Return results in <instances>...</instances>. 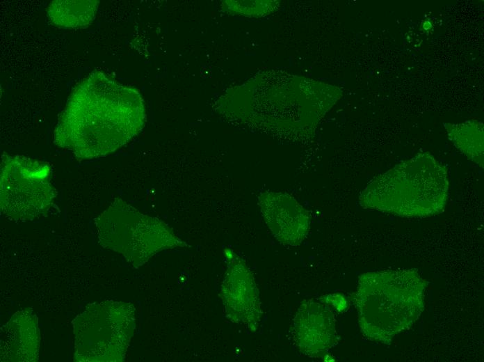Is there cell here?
Masks as SVG:
<instances>
[{
  "label": "cell",
  "instance_id": "2",
  "mask_svg": "<svg viewBox=\"0 0 484 362\" xmlns=\"http://www.w3.org/2000/svg\"><path fill=\"white\" fill-rule=\"evenodd\" d=\"M426 288V281L414 269L362 274L352 299L362 334L371 340L391 343L421 316Z\"/></svg>",
  "mask_w": 484,
  "mask_h": 362
},
{
  "label": "cell",
  "instance_id": "7",
  "mask_svg": "<svg viewBox=\"0 0 484 362\" xmlns=\"http://www.w3.org/2000/svg\"><path fill=\"white\" fill-rule=\"evenodd\" d=\"M291 331L299 352L309 357L324 356L338 341L332 310L313 300L302 302L293 318Z\"/></svg>",
  "mask_w": 484,
  "mask_h": 362
},
{
  "label": "cell",
  "instance_id": "1",
  "mask_svg": "<svg viewBox=\"0 0 484 362\" xmlns=\"http://www.w3.org/2000/svg\"><path fill=\"white\" fill-rule=\"evenodd\" d=\"M145 109L139 91L94 71L72 90L54 132V143L80 160L109 155L144 126Z\"/></svg>",
  "mask_w": 484,
  "mask_h": 362
},
{
  "label": "cell",
  "instance_id": "8",
  "mask_svg": "<svg viewBox=\"0 0 484 362\" xmlns=\"http://www.w3.org/2000/svg\"><path fill=\"white\" fill-rule=\"evenodd\" d=\"M222 293L229 317L255 331L261 315L258 291L252 274L239 260L229 266Z\"/></svg>",
  "mask_w": 484,
  "mask_h": 362
},
{
  "label": "cell",
  "instance_id": "3",
  "mask_svg": "<svg viewBox=\"0 0 484 362\" xmlns=\"http://www.w3.org/2000/svg\"><path fill=\"white\" fill-rule=\"evenodd\" d=\"M449 187L446 168L429 152H419L375 177L360 203L403 217H430L444 211Z\"/></svg>",
  "mask_w": 484,
  "mask_h": 362
},
{
  "label": "cell",
  "instance_id": "11",
  "mask_svg": "<svg viewBox=\"0 0 484 362\" xmlns=\"http://www.w3.org/2000/svg\"><path fill=\"white\" fill-rule=\"evenodd\" d=\"M98 5L97 0H56L49 5L47 15L51 22L57 26L85 28L94 20Z\"/></svg>",
  "mask_w": 484,
  "mask_h": 362
},
{
  "label": "cell",
  "instance_id": "9",
  "mask_svg": "<svg viewBox=\"0 0 484 362\" xmlns=\"http://www.w3.org/2000/svg\"><path fill=\"white\" fill-rule=\"evenodd\" d=\"M261 210L275 237L281 243L298 245L307 235L309 217L292 197L270 193L261 197Z\"/></svg>",
  "mask_w": 484,
  "mask_h": 362
},
{
  "label": "cell",
  "instance_id": "5",
  "mask_svg": "<svg viewBox=\"0 0 484 362\" xmlns=\"http://www.w3.org/2000/svg\"><path fill=\"white\" fill-rule=\"evenodd\" d=\"M0 167V210L16 221H33L47 214L56 191L46 162L3 152Z\"/></svg>",
  "mask_w": 484,
  "mask_h": 362
},
{
  "label": "cell",
  "instance_id": "10",
  "mask_svg": "<svg viewBox=\"0 0 484 362\" xmlns=\"http://www.w3.org/2000/svg\"><path fill=\"white\" fill-rule=\"evenodd\" d=\"M39 347L38 318L31 308L17 311L1 328V361H37Z\"/></svg>",
  "mask_w": 484,
  "mask_h": 362
},
{
  "label": "cell",
  "instance_id": "12",
  "mask_svg": "<svg viewBox=\"0 0 484 362\" xmlns=\"http://www.w3.org/2000/svg\"><path fill=\"white\" fill-rule=\"evenodd\" d=\"M453 145L469 159L483 168V123L477 120L444 123Z\"/></svg>",
  "mask_w": 484,
  "mask_h": 362
},
{
  "label": "cell",
  "instance_id": "4",
  "mask_svg": "<svg viewBox=\"0 0 484 362\" xmlns=\"http://www.w3.org/2000/svg\"><path fill=\"white\" fill-rule=\"evenodd\" d=\"M134 328V310L127 303H93L73 321L74 360L120 361Z\"/></svg>",
  "mask_w": 484,
  "mask_h": 362
},
{
  "label": "cell",
  "instance_id": "6",
  "mask_svg": "<svg viewBox=\"0 0 484 362\" xmlns=\"http://www.w3.org/2000/svg\"><path fill=\"white\" fill-rule=\"evenodd\" d=\"M99 243L141 265L165 246V226L116 199L95 220Z\"/></svg>",
  "mask_w": 484,
  "mask_h": 362
}]
</instances>
